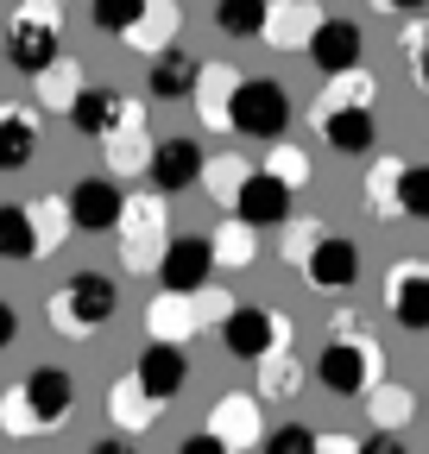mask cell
Listing matches in <instances>:
<instances>
[{"mask_svg":"<svg viewBox=\"0 0 429 454\" xmlns=\"http://www.w3.org/2000/svg\"><path fill=\"white\" fill-rule=\"evenodd\" d=\"M76 411V379L64 366H32L26 385H13L0 397V429L7 435H51Z\"/></svg>","mask_w":429,"mask_h":454,"instance_id":"1","label":"cell"},{"mask_svg":"<svg viewBox=\"0 0 429 454\" xmlns=\"http://www.w3.org/2000/svg\"><path fill=\"white\" fill-rule=\"evenodd\" d=\"M114 309H121V284L107 278V271H76V278L64 284V291L44 303L51 328H58L64 340H89L95 328L114 322Z\"/></svg>","mask_w":429,"mask_h":454,"instance_id":"2","label":"cell"},{"mask_svg":"<svg viewBox=\"0 0 429 454\" xmlns=\"http://www.w3.org/2000/svg\"><path fill=\"white\" fill-rule=\"evenodd\" d=\"M0 57L20 70V76H44L51 64L64 57V38H58V7H38V0H20V13L0 26Z\"/></svg>","mask_w":429,"mask_h":454,"instance_id":"3","label":"cell"},{"mask_svg":"<svg viewBox=\"0 0 429 454\" xmlns=\"http://www.w3.org/2000/svg\"><path fill=\"white\" fill-rule=\"evenodd\" d=\"M379 366H386L379 340H372L366 328H354V334H335L329 348H322L316 379H322V391H335V397H366L372 385H379Z\"/></svg>","mask_w":429,"mask_h":454,"instance_id":"4","label":"cell"},{"mask_svg":"<svg viewBox=\"0 0 429 454\" xmlns=\"http://www.w3.org/2000/svg\"><path fill=\"white\" fill-rule=\"evenodd\" d=\"M171 196H127V215H121V265L127 271H158L171 247V215H165Z\"/></svg>","mask_w":429,"mask_h":454,"instance_id":"5","label":"cell"},{"mask_svg":"<svg viewBox=\"0 0 429 454\" xmlns=\"http://www.w3.org/2000/svg\"><path fill=\"white\" fill-rule=\"evenodd\" d=\"M222 348L234 354V360H246V366H259L265 354H278V348H291V322L272 309V303H240L228 322H222Z\"/></svg>","mask_w":429,"mask_h":454,"instance_id":"6","label":"cell"},{"mask_svg":"<svg viewBox=\"0 0 429 454\" xmlns=\"http://www.w3.org/2000/svg\"><path fill=\"white\" fill-rule=\"evenodd\" d=\"M285 127H291V95H285L278 82H265V76H240V95H234V133L278 145Z\"/></svg>","mask_w":429,"mask_h":454,"instance_id":"7","label":"cell"},{"mask_svg":"<svg viewBox=\"0 0 429 454\" xmlns=\"http://www.w3.org/2000/svg\"><path fill=\"white\" fill-rule=\"evenodd\" d=\"M386 316L404 334H429V259H398L386 271Z\"/></svg>","mask_w":429,"mask_h":454,"instance_id":"8","label":"cell"},{"mask_svg":"<svg viewBox=\"0 0 429 454\" xmlns=\"http://www.w3.org/2000/svg\"><path fill=\"white\" fill-rule=\"evenodd\" d=\"M158 284H165V291H183V297H196L202 284H214V240L177 234L165 247V259H158Z\"/></svg>","mask_w":429,"mask_h":454,"instance_id":"9","label":"cell"},{"mask_svg":"<svg viewBox=\"0 0 429 454\" xmlns=\"http://www.w3.org/2000/svg\"><path fill=\"white\" fill-rule=\"evenodd\" d=\"M121 215H127V196L114 177H82L70 190V221L76 234H121Z\"/></svg>","mask_w":429,"mask_h":454,"instance_id":"10","label":"cell"},{"mask_svg":"<svg viewBox=\"0 0 429 454\" xmlns=\"http://www.w3.org/2000/svg\"><path fill=\"white\" fill-rule=\"evenodd\" d=\"M322 26H329V7H322V0H272L259 38L272 44V51H309Z\"/></svg>","mask_w":429,"mask_h":454,"instance_id":"11","label":"cell"},{"mask_svg":"<svg viewBox=\"0 0 429 454\" xmlns=\"http://www.w3.org/2000/svg\"><path fill=\"white\" fill-rule=\"evenodd\" d=\"M133 379L158 397V404H171V397L190 385V354H183V340H145L139 360H133Z\"/></svg>","mask_w":429,"mask_h":454,"instance_id":"12","label":"cell"},{"mask_svg":"<svg viewBox=\"0 0 429 454\" xmlns=\"http://www.w3.org/2000/svg\"><path fill=\"white\" fill-rule=\"evenodd\" d=\"M202 170H208V152L196 145V139H158V152H152V190L158 196H183V190H196L202 184Z\"/></svg>","mask_w":429,"mask_h":454,"instance_id":"13","label":"cell"},{"mask_svg":"<svg viewBox=\"0 0 429 454\" xmlns=\"http://www.w3.org/2000/svg\"><path fill=\"white\" fill-rule=\"evenodd\" d=\"M133 121H139V101H127V95H114V89H82L76 107H70V127H76L82 139H114V133L133 127Z\"/></svg>","mask_w":429,"mask_h":454,"instance_id":"14","label":"cell"},{"mask_svg":"<svg viewBox=\"0 0 429 454\" xmlns=\"http://www.w3.org/2000/svg\"><path fill=\"white\" fill-rule=\"evenodd\" d=\"M303 278H309V291H322V297L354 291V278H360V247H354L347 234H329V240H322V247L309 253Z\"/></svg>","mask_w":429,"mask_h":454,"instance_id":"15","label":"cell"},{"mask_svg":"<svg viewBox=\"0 0 429 454\" xmlns=\"http://www.w3.org/2000/svg\"><path fill=\"white\" fill-rule=\"evenodd\" d=\"M196 82H202V57H196V51H183V44L158 51V57H152V70H145L152 101H190V95H196Z\"/></svg>","mask_w":429,"mask_h":454,"instance_id":"16","label":"cell"},{"mask_svg":"<svg viewBox=\"0 0 429 454\" xmlns=\"http://www.w3.org/2000/svg\"><path fill=\"white\" fill-rule=\"evenodd\" d=\"M234 215L246 227H285L291 221V184H278L272 170H253L246 190H240V202H234Z\"/></svg>","mask_w":429,"mask_h":454,"instance_id":"17","label":"cell"},{"mask_svg":"<svg viewBox=\"0 0 429 454\" xmlns=\"http://www.w3.org/2000/svg\"><path fill=\"white\" fill-rule=\"evenodd\" d=\"M309 121L322 127V145L341 152V158H366L372 139H379V127H372V107H335V114H309Z\"/></svg>","mask_w":429,"mask_h":454,"instance_id":"18","label":"cell"},{"mask_svg":"<svg viewBox=\"0 0 429 454\" xmlns=\"http://www.w3.org/2000/svg\"><path fill=\"white\" fill-rule=\"evenodd\" d=\"M360 51H366L360 26L329 13V26H322V32H316V44H309V64H316L322 76H347V70H360Z\"/></svg>","mask_w":429,"mask_h":454,"instance_id":"19","label":"cell"},{"mask_svg":"<svg viewBox=\"0 0 429 454\" xmlns=\"http://www.w3.org/2000/svg\"><path fill=\"white\" fill-rule=\"evenodd\" d=\"M234 95H240V70H234V64H202V82H196V114H202V127L234 133Z\"/></svg>","mask_w":429,"mask_h":454,"instance_id":"20","label":"cell"},{"mask_svg":"<svg viewBox=\"0 0 429 454\" xmlns=\"http://www.w3.org/2000/svg\"><path fill=\"white\" fill-rule=\"evenodd\" d=\"M32 158H38V114L7 101V107H0V177L26 170Z\"/></svg>","mask_w":429,"mask_h":454,"instance_id":"21","label":"cell"},{"mask_svg":"<svg viewBox=\"0 0 429 454\" xmlns=\"http://www.w3.org/2000/svg\"><path fill=\"white\" fill-rule=\"evenodd\" d=\"M208 429L222 435L234 454H246V448L259 442V397H246V391H228V397H214V411H208Z\"/></svg>","mask_w":429,"mask_h":454,"instance_id":"22","label":"cell"},{"mask_svg":"<svg viewBox=\"0 0 429 454\" xmlns=\"http://www.w3.org/2000/svg\"><path fill=\"white\" fill-rule=\"evenodd\" d=\"M177 26H183V7H177V0H145L139 26H133L121 44H127V51H145V57H158V51H171V44H177Z\"/></svg>","mask_w":429,"mask_h":454,"instance_id":"23","label":"cell"},{"mask_svg":"<svg viewBox=\"0 0 429 454\" xmlns=\"http://www.w3.org/2000/svg\"><path fill=\"white\" fill-rule=\"evenodd\" d=\"M145 328H152V340H190V334L202 328L196 297H183V291H158V297L145 303Z\"/></svg>","mask_w":429,"mask_h":454,"instance_id":"24","label":"cell"},{"mask_svg":"<svg viewBox=\"0 0 429 454\" xmlns=\"http://www.w3.org/2000/svg\"><path fill=\"white\" fill-rule=\"evenodd\" d=\"M158 411H165V404H158V397H152L139 379H114V391H107V417H114L121 435H145Z\"/></svg>","mask_w":429,"mask_h":454,"instance_id":"25","label":"cell"},{"mask_svg":"<svg viewBox=\"0 0 429 454\" xmlns=\"http://www.w3.org/2000/svg\"><path fill=\"white\" fill-rule=\"evenodd\" d=\"M0 259H44V240H38V221H32V202H0Z\"/></svg>","mask_w":429,"mask_h":454,"instance_id":"26","label":"cell"},{"mask_svg":"<svg viewBox=\"0 0 429 454\" xmlns=\"http://www.w3.org/2000/svg\"><path fill=\"white\" fill-rule=\"evenodd\" d=\"M366 417H372V429H404L410 417H417V391L404 385V379H379V385H372L366 391Z\"/></svg>","mask_w":429,"mask_h":454,"instance_id":"27","label":"cell"},{"mask_svg":"<svg viewBox=\"0 0 429 454\" xmlns=\"http://www.w3.org/2000/svg\"><path fill=\"white\" fill-rule=\"evenodd\" d=\"M101 152H107V170H114V177H145L158 145L145 139V121H133V127H121L114 139H101Z\"/></svg>","mask_w":429,"mask_h":454,"instance_id":"28","label":"cell"},{"mask_svg":"<svg viewBox=\"0 0 429 454\" xmlns=\"http://www.w3.org/2000/svg\"><path fill=\"white\" fill-rule=\"evenodd\" d=\"M366 208L386 215V221L404 215V158H379L366 170Z\"/></svg>","mask_w":429,"mask_h":454,"instance_id":"29","label":"cell"},{"mask_svg":"<svg viewBox=\"0 0 429 454\" xmlns=\"http://www.w3.org/2000/svg\"><path fill=\"white\" fill-rule=\"evenodd\" d=\"M253 259H259V227H246L240 215L214 227V265L222 271H246Z\"/></svg>","mask_w":429,"mask_h":454,"instance_id":"30","label":"cell"},{"mask_svg":"<svg viewBox=\"0 0 429 454\" xmlns=\"http://www.w3.org/2000/svg\"><path fill=\"white\" fill-rule=\"evenodd\" d=\"M297 385H303V360H297V348H278V354H265V360H259V397L285 404V397H297Z\"/></svg>","mask_w":429,"mask_h":454,"instance_id":"31","label":"cell"},{"mask_svg":"<svg viewBox=\"0 0 429 454\" xmlns=\"http://www.w3.org/2000/svg\"><path fill=\"white\" fill-rule=\"evenodd\" d=\"M379 101V82H372L366 70H347V76H329V89L316 95L309 114H335V107H372Z\"/></svg>","mask_w":429,"mask_h":454,"instance_id":"32","label":"cell"},{"mask_svg":"<svg viewBox=\"0 0 429 454\" xmlns=\"http://www.w3.org/2000/svg\"><path fill=\"white\" fill-rule=\"evenodd\" d=\"M82 89H89V82H82V64H76V57H58V64L38 76V101H44V107H58V114H70Z\"/></svg>","mask_w":429,"mask_h":454,"instance_id":"33","label":"cell"},{"mask_svg":"<svg viewBox=\"0 0 429 454\" xmlns=\"http://www.w3.org/2000/svg\"><path fill=\"white\" fill-rule=\"evenodd\" d=\"M246 177H253V164H246V158H208V170H202V190H208V202H222V208L234 215V202H240Z\"/></svg>","mask_w":429,"mask_h":454,"instance_id":"34","label":"cell"},{"mask_svg":"<svg viewBox=\"0 0 429 454\" xmlns=\"http://www.w3.org/2000/svg\"><path fill=\"white\" fill-rule=\"evenodd\" d=\"M265 13H272V0H214V26L228 38H259Z\"/></svg>","mask_w":429,"mask_h":454,"instance_id":"35","label":"cell"},{"mask_svg":"<svg viewBox=\"0 0 429 454\" xmlns=\"http://www.w3.org/2000/svg\"><path fill=\"white\" fill-rule=\"evenodd\" d=\"M329 240V227H322L316 215H303V221H285V234H278V259L285 265H309V253Z\"/></svg>","mask_w":429,"mask_h":454,"instance_id":"36","label":"cell"},{"mask_svg":"<svg viewBox=\"0 0 429 454\" xmlns=\"http://www.w3.org/2000/svg\"><path fill=\"white\" fill-rule=\"evenodd\" d=\"M32 221H38V240H44V253H58L64 240H70V196H38L32 202Z\"/></svg>","mask_w":429,"mask_h":454,"instance_id":"37","label":"cell"},{"mask_svg":"<svg viewBox=\"0 0 429 454\" xmlns=\"http://www.w3.org/2000/svg\"><path fill=\"white\" fill-rule=\"evenodd\" d=\"M139 13H145V0H89V20H95V32H107V38H127V32L139 26Z\"/></svg>","mask_w":429,"mask_h":454,"instance_id":"38","label":"cell"},{"mask_svg":"<svg viewBox=\"0 0 429 454\" xmlns=\"http://www.w3.org/2000/svg\"><path fill=\"white\" fill-rule=\"evenodd\" d=\"M265 170H272L278 184L303 190V184H309V152H303V145H291V139H278L272 152H265Z\"/></svg>","mask_w":429,"mask_h":454,"instance_id":"39","label":"cell"},{"mask_svg":"<svg viewBox=\"0 0 429 454\" xmlns=\"http://www.w3.org/2000/svg\"><path fill=\"white\" fill-rule=\"evenodd\" d=\"M322 448V429H303V423H285L259 442V454H316Z\"/></svg>","mask_w":429,"mask_h":454,"instance_id":"40","label":"cell"},{"mask_svg":"<svg viewBox=\"0 0 429 454\" xmlns=\"http://www.w3.org/2000/svg\"><path fill=\"white\" fill-rule=\"evenodd\" d=\"M404 215L429 221V164H404Z\"/></svg>","mask_w":429,"mask_h":454,"instance_id":"41","label":"cell"},{"mask_svg":"<svg viewBox=\"0 0 429 454\" xmlns=\"http://www.w3.org/2000/svg\"><path fill=\"white\" fill-rule=\"evenodd\" d=\"M234 309H240V303L222 291V284H202V291H196V316H202V328H222Z\"/></svg>","mask_w":429,"mask_h":454,"instance_id":"42","label":"cell"},{"mask_svg":"<svg viewBox=\"0 0 429 454\" xmlns=\"http://www.w3.org/2000/svg\"><path fill=\"white\" fill-rule=\"evenodd\" d=\"M177 454H234V448H228V442H222V435H214V429H208V423H202V429H196V435H183V442H177Z\"/></svg>","mask_w":429,"mask_h":454,"instance_id":"43","label":"cell"},{"mask_svg":"<svg viewBox=\"0 0 429 454\" xmlns=\"http://www.w3.org/2000/svg\"><path fill=\"white\" fill-rule=\"evenodd\" d=\"M398 51H404V57H410V64H417V57L429 51V26H423V20H410V26H398Z\"/></svg>","mask_w":429,"mask_h":454,"instance_id":"44","label":"cell"},{"mask_svg":"<svg viewBox=\"0 0 429 454\" xmlns=\"http://www.w3.org/2000/svg\"><path fill=\"white\" fill-rule=\"evenodd\" d=\"M360 454H410V448H404V435H392V429H372V435L360 442Z\"/></svg>","mask_w":429,"mask_h":454,"instance_id":"45","label":"cell"},{"mask_svg":"<svg viewBox=\"0 0 429 454\" xmlns=\"http://www.w3.org/2000/svg\"><path fill=\"white\" fill-rule=\"evenodd\" d=\"M13 340H20V309H13L7 297H0V354H7Z\"/></svg>","mask_w":429,"mask_h":454,"instance_id":"46","label":"cell"},{"mask_svg":"<svg viewBox=\"0 0 429 454\" xmlns=\"http://www.w3.org/2000/svg\"><path fill=\"white\" fill-rule=\"evenodd\" d=\"M372 7H379V13H392V20H417V13L429 7V0H372Z\"/></svg>","mask_w":429,"mask_h":454,"instance_id":"47","label":"cell"},{"mask_svg":"<svg viewBox=\"0 0 429 454\" xmlns=\"http://www.w3.org/2000/svg\"><path fill=\"white\" fill-rule=\"evenodd\" d=\"M89 454H139V448H133V435H107V442H95Z\"/></svg>","mask_w":429,"mask_h":454,"instance_id":"48","label":"cell"},{"mask_svg":"<svg viewBox=\"0 0 429 454\" xmlns=\"http://www.w3.org/2000/svg\"><path fill=\"white\" fill-rule=\"evenodd\" d=\"M316 454H360V442H347V435H322Z\"/></svg>","mask_w":429,"mask_h":454,"instance_id":"49","label":"cell"},{"mask_svg":"<svg viewBox=\"0 0 429 454\" xmlns=\"http://www.w3.org/2000/svg\"><path fill=\"white\" fill-rule=\"evenodd\" d=\"M410 76H417V89L429 95V51H423V57H417V64H410Z\"/></svg>","mask_w":429,"mask_h":454,"instance_id":"50","label":"cell"}]
</instances>
